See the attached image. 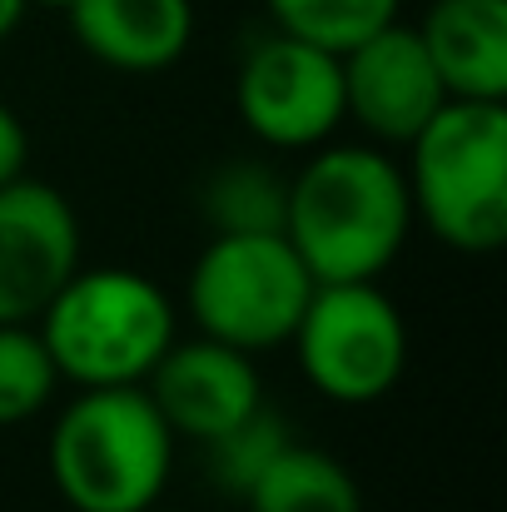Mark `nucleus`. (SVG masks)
Listing matches in <instances>:
<instances>
[{"label":"nucleus","instance_id":"11","mask_svg":"<svg viewBox=\"0 0 507 512\" xmlns=\"http://www.w3.org/2000/svg\"><path fill=\"white\" fill-rule=\"evenodd\" d=\"M65 15L80 50L120 75H160L194 40L189 0H75Z\"/></svg>","mask_w":507,"mask_h":512},{"label":"nucleus","instance_id":"4","mask_svg":"<svg viewBox=\"0 0 507 512\" xmlns=\"http://www.w3.org/2000/svg\"><path fill=\"white\" fill-rule=\"evenodd\" d=\"M60 378L75 388L145 383L169 343L179 339V319L169 294L140 269H75L65 289L35 319Z\"/></svg>","mask_w":507,"mask_h":512},{"label":"nucleus","instance_id":"10","mask_svg":"<svg viewBox=\"0 0 507 512\" xmlns=\"http://www.w3.org/2000/svg\"><path fill=\"white\" fill-rule=\"evenodd\" d=\"M145 393L155 398L160 418L174 438L209 443L244 423L254 408H264V383L254 368V353L229 348L219 339H174L160 353V363L145 378Z\"/></svg>","mask_w":507,"mask_h":512},{"label":"nucleus","instance_id":"8","mask_svg":"<svg viewBox=\"0 0 507 512\" xmlns=\"http://www.w3.org/2000/svg\"><path fill=\"white\" fill-rule=\"evenodd\" d=\"M75 269V204L35 174L0 184V324H35Z\"/></svg>","mask_w":507,"mask_h":512},{"label":"nucleus","instance_id":"19","mask_svg":"<svg viewBox=\"0 0 507 512\" xmlns=\"http://www.w3.org/2000/svg\"><path fill=\"white\" fill-rule=\"evenodd\" d=\"M25 10H30V0H0V40H10L20 30Z\"/></svg>","mask_w":507,"mask_h":512},{"label":"nucleus","instance_id":"5","mask_svg":"<svg viewBox=\"0 0 507 512\" xmlns=\"http://www.w3.org/2000/svg\"><path fill=\"white\" fill-rule=\"evenodd\" d=\"M309 294L314 274L284 234H214L184 284L194 329L254 358L294 339Z\"/></svg>","mask_w":507,"mask_h":512},{"label":"nucleus","instance_id":"7","mask_svg":"<svg viewBox=\"0 0 507 512\" xmlns=\"http://www.w3.org/2000/svg\"><path fill=\"white\" fill-rule=\"evenodd\" d=\"M234 105L254 140L274 150H314L343 125V65L334 50L269 30L239 60Z\"/></svg>","mask_w":507,"mask_h":512},{"label":"nucleus","instance_id":"3","mask_svg":"<svg viewBox=\"0 0 507 512\" xmlns=\"http://www.w3.org/2000/svg\"><path fill=\"white\" fill-rule=\"evenodd\" d=\"M408 194L423 219L458 254H493L507 239V105L448 100L408 140Z\"/></svg>","mask_w":507,"mask_h":512},{"label":"nucleus","instance_id":"14","mask_svg":"<svg viewBox=\"0 0 507 512\" xmlns=\"http://www.w3.org/2000/svg\"><path fill=\"white\" fill-rule=\"evenodd\" d=\"M199 209L214 234H284L289 179L264 160H229L204 179Z\"/></svg>","mask_w":507,"mask_h":512},{"label":"nucleus","instance_id":"12","mask_svg":"<svg viewBox=\"0 0 507 512\" xmlns=\"http://www.w3.org/2000/svg\"><path fill=\"white\" fill-rule=\"evenodd\" d=\"M418 35L448 100H507V0H433Z\"/></svg>","mask_w":507,"mask_h":512},{"label":"nucleus","instance_id":"15","mask_svg":"<svg viewBox=\"0 0 507 512\" xmlns=\"http://www.w3.org/2000/svg\"><path fill=\"white\" fill-rule=\"evenodd\" d=\"M264 5L274 15V30L343 55L363 35H373L388 20H398L403 0H264Z\"/></svg>","mask_w":507,"mask_h":512},{"label":"nucleus","instance_id":"17","mask_svg":"<svg viewBox=\"0 0 507 512\" xmlns=\"http://www.w3.org/2000/svg\"><path fill=\"white\" fill-rule=\"evenodd\" d=\"M289 438H294V433L284 428V418H279L274 408H254L244 423H234L229 433H219V438L204 443V473H209V483H214L219 493L244 498L249 483L274 463V453H279Z\"/></svg>","mask_w":507,"mask_h":512},{"label":"nucleus","instance_id":"20","mask_svg":"<svg viewBox=\"0 0 507 512\" xmlns=\"http://www.w3.org/2000/svg\"><path fill=\"white\" fill-rule=\"evenodd\" d=\"M30 5H45V10H70L75 0H30Z\"/></svg>","mask_w":507,"mask_h":512},{"label":"nucleus","instance_id":"1","mask_svg":"<svg viewBox=\"0 0 507 512\" xmlns=\"http://www.w3.org/2000/svg\"><path fill=\"white\" fill-rule=\"evenodd\" d=\"M413 229V194L403 165L378 145H314L289 179L284 239L314 284L378 279Z\"/></svg>","mask_w":507,"mask_h":512},{"label":"nucleus","instance_id":"18","mask_svg":"<svg viewBox=\"0 0 507 512\" xmlns=\"http://www.w3.org/2000/svg\"><path fill=\"white\" fill-rule=\"evenodd\" d=\"M30 165V135H25V125H20V115L0 100V184H10V179H20Z\"/></svg>","mask_w":507,"mask_h":512},{"label":"nucleus","instance_id":"13","mask_svg":"<svg viewBox=\"0 0 507 512\" xmlns=\"http://www.w3.org/2000/svg\"><path fill=\"white\" fill-rule=\"evenodd\" d=\"M244 508L249 512H363V493H358L353 473L338 463L334 453L289 438L274 453V463L249 483Z\"/></svg>","mask_w":507,"mask_h":512},{"label":"nucleus","instance_id":"16","mask_svg":"<svg viewBox=\"0 0 507 512\" xmlns=\"http://www.w3.org/2000/svg\"><path fill=\"white\" fill-rule=\"evenodd\" d=\"M60 383L65 378L35 324H0V428L30 423Z\"/></svg>","mask_w":507,"mask_h":512},{"label":"nucleus","instance_id":"2","mask_svg":"<svg viewBox=\"0 0 507 512\" xmlns=\"http://www.w3.org/2000/svg\"><path fill=\"white\" fill-rule=\"evenodd\" d=\"M174 443L145 383H110L60 408L45 463L70 512H150L165 498Z\"/></svg>","mask_w":507,"mask_h":512},{"label":"nucleus","instance_id":"21","mask_svg":"<svg viewBox=\"0 0 507 512\" xmlns=\"http://www.w3.org/2000/svg\"><path fill=\"white\" fill-rule=\"evenodd\" d=\"M150 512H179V508H150Z\"/></svg>","mask_w":507,"mask_h":512},{"label":"nucleus","instance_id":"9","mask_svg":"<svg viewBox=\"0 0 507 512\" xmlns=\"http://www.w3.org/2000/svg\"><path fill=\"white\" fill-rule=\"evenodd\" d=\"M343 65V120L378 145H408L443 105L448 90L423 50L418 25L388 20L338 55Z\"/></svg>","mask_w":507,"mask_h":512},{"label":"nucleus","instance_id":"6","mask_svg":"<svg viewBox=\"0 0 507 512\" xmlns=\"http://www.w3.org/2000/svg\"><path fill=\"white\" fill-rule=\"evenodd\" d=\"M289 343L304 378L343 408L388 398L408 363V324L378 279L314 284Z\"/></svg>","mask_w":507,"mask_h":512}]
</instances>
